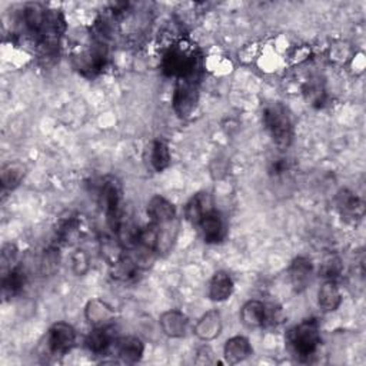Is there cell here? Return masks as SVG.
Returning <instances> with one entry per match:
<instances>
[{
  "instance_id": "cell-17",
  "label": "cell",
  "mask_w": 366,
  "mask_h": 366,
  "mask_svg": "<svg viewBox=\"0 0 366 366\" xmlns=\"http://www.w3.org/2000/svg\"><path fill=\"white\" fill-rule=\"evenodd\" d=\"M233 292V281L225 270H218L209 282V298L214 302H225Z\"/></svg>"
},
{
  "instance_id": "cell-12",
  "label": "cell",
  "mask_w": 366,
  "mask_h": 366,
  "mask_svg": "<svg viewBox=\"0 0 366 366\" xmlns=\"http://www.w3.org/2000/svg\"><path fill=\"white\" fill-rule=\"evenodd\" d=\"M112 278L119 282H132L138 278L139 272L143 269L140 262L136 259L135 255H123L116 263L112 266Z\"/></svg>"
},
{
  "instance_id": "cell-21",
  "label": "cell",
  "mask_w": 366,
  "mask_h": 366,
  "mask_svg": "<svg viewBox=\"0 0 366 366\" xmlns=\"http://www.w3.org/2000/svg\"><path fill=\"white\" fill-rule=\"evenodd\" d=\"M336 202L342 216L346 219H360L363 216V204L353 192L342 189L338 194Z\"/></svg>"
},
{
  "instance_id": "cell-9",
  "label": "cell",
  "mask_w": 366,
  "mask_h": 366,
  "mask_svg": "<svg viewBox=\"0 0 366 366\" xmlns=\"http://www.w3.org/2000/svg\"><path fill=\"white\" fill-rule=\"evenodd\" d=\"M148 215L150 218V222L159 226L177 222L173 204L160 195L150 198V201L148 202Z\"/></svg>"
},
{
  "instance_id": "cell-33",
  "label": "cell",
  "mask_w": 366,
  "mask_h": 366,
  "mask_svg": "<svg viewBox=\"0 0 366 366\" xmlns=\"http://www.w3.org/2000/svg\"><path fill=\"white\" fill-rule=\"evenodd\" d=\"M288 170V162L287 159H277L274 162H272L270 167H269V173L272 176H281Z\"/></svg>"
},
{
  "instance_id": "cell-24",
  "label": "cell",
  "mask_w": 366,
  "mask_h": 366,
  "mask_svg": "<svg viewBox=\"0 0 366 366\" xmlns=\"http://www.w3.org/2000/svg\"><path fill=\"white\" fill-rule=\"evenodd\" d=\"M25 166L19 162H11L6 163L0 172V180H2V188L4 191H13L16 189L23 177H25Z\"/></svg>"
},
{
  "instance_id": "cell-13",
  "label": "cell",
  "mask_w": 366,
  "mask_h": 366,
  "mask_svg": "<svg viewBox=\"0 0 366 366\" xmlns=\"http://www.w3.org/2000/svg\"><path fill=\"white\" fill-rule=\"evenodd\" d=\"M106 62V52L102 48H94L92 50L83 52L76 57V67L84 74L94 76L104 69Z\"/></svg>"
},
{
  "instance_id": "cell-26",
  "label": "cell",
  "mask_w": 366,
  "mask_h": 366,
  "mask_svg": "<svg viewBox=\"0 0 366 366\" xmlns=\"http://www.w3.org/2000/svg\"><path fill=\"white\" fill-rule=\"evenodd\" d=\"M123 246L118 239H112V238H105L102 239V245H101V252H102V257L112 266L113 263H116L125 253H123Z\"/></svg>"
},
{
  "instance_id": "cell-32",
  "label": "cell",
  "mask_w": 366,
  "mask_h": 366,
  "mask_svg": "<svg viewBox=\"0 0 366 366\" xmlns=\"http://www.w3.org/2000/svg\"><path fill=\"white\" fill-rule=\"evenodd\" d=\"M16 255H18V249L15 245L9 243L2 250V267H4V273L8 272L9 269H12V263L16 260Z\"/></svg>"
},
{
  "instance_id": "cell-11",
  "label": "cell",
  "mask_w": 366,
  "mask_h": 366,
  "mask_svg": "<svg viewBox=\"0 0 366 366\" xmlns=\"http://www.w3.org/2000/svg\"><path fill=\"white\" fill-rule=\"evenodd\" d=\"M223 323H222V315L219 311L212 309L208 311L196 323L195 326V335L205 342L216 339L222 332Z\"/></svg>"
},
{
  "instance_id": "cell-22",
  "label": "cell",
  "mask_w": 366,
  "mask_h": 366,
  "mask_svg": "<svg viewBox=\"0 0 366 366\" xmlns=\"http://www.w3.org/2000/svg\"><path fill=\"white\" fill-rule=\"evenodd\" d=\"M112 343H113V332H112L111 325L102 326V328H95L86 338L87 349L96 355L106 352Z\"/></svg>"
},
{
  "instance_id": "cell-7",
  "label": "cell",
  "mask_w": 366,
  "mask_h": 366,
  "mask_svg": "<svg viewBox=\"0 0 366 366\" xmlns=\"http://www.w3.org/2000/svg\"><path fill=\"white\" fill-rule=\"evenodd\" d=\"M288 273H289V279L294 291L296 294L305 292L312 282V274H314L312 260L306 256L295 257L289 266Z\"/></svg>"
},
{
  "instance_id": "cell-8",
  "label": "cell",
  "mask_w": 366,
  "mask_h": 366,
  "mask_svg": "<svg viewBox=\"0 0 366 366\" xmlns=\"http://www.w3.org/2000/svg\"><path fill=\"white\" fill-rule=\"evenodd\" d=\"M116 316L115 309L102 299H90L84 306V318L94 328L109 326Z\"/></svg>"
},
{
  "instance_id": "cell-31",
  "label": "cell",
  "mask_w": 366,
  "mask_h": 366,
  "mask_svg": "<svg viewBox=\"0 0 366 366\" xmlns=\"http://www.w3.org/2000/svg\"><path fill=\"white\" fill-rule=\"evenodd\" d=\"M42 272L45 274H52L57 270L59 267V253L55 250V249H50L48 250L43 257H42Z\"/></svg>"
},
{
  "instance_id": "cell-14",
  "label": "cell",
  "mask_w": 366,
  "mask_h": 366,
  "mask_svg": "<svg viewBox=\"0 0 366 366\" xmlns=\"http://www.w3.org/2000/svg\"><path fill=\"white\" fill-rule=\"evenodd\" d=\"M202 235L205 242L208 243H218L225 236V223L219 212L215 209L211 211L204 216V219L199 223Z\"/></svg>"
},
{
  "instance_id": "cell-1",
  "label": "cell",
  "mask_w": 366,
  "mask_h": 366,
  "mask_svg": "<svg viewBox=\"0 0 366 366\" xmlns=\"http://www.w3.org/2000/svg\"><path fill=\"white\" fill-rule=\"evenodd\" d=\"M263 123L273 143L279 149H288L294 142V123L288 109L277 102L263 111Z\"/></svg>"
},
{
  "instance_id": "cell-3",
  "label": "cell",
  "mask_w": 366,
  "mask_h": 366,
  "mask_svg": "<svg viewBox=\"0 0 366 366\" xmlns=\"http://www.w3.org/2000/svg\"><path fill=\"white\" fill-rule=\"evenodd\" d=\"M198 57L195 52H189L187 49H170L162 63V69L165 74L173 76L177 79L195 77L198 72Z\"/></svg>"
},
{
  "instance_id": "cell-28",
  "label": "cell",
  "mask_w": 366,
  "mask_h": 366,
  "mask_svg": "<svg viewBox=\"0 0 366 366\" xmlns=\"http://www.w3.org/2000/svg\"><path fill=\"white\" fill-rule=\"evenodd\" d=\"M80 233V229H79V222L73 218H69L66 219L62 225H60V229L57 231V235L59 238L66 242V243H70L72 240L77 239Z\"/></svg>"
},
{
  "instance_id": "cell-25",
  "label": "cell",
  "mask_w": 366,
  "mask_h": 366,
  "mask_svg": "<svg viewBox=\"0 0 366 366\" xmlns=\"http://www.w3.org/2000/svg\"><path fill=\"white\" fill-rule=\"evenodd\" d=\"M150 165L156 172H163L170 165V150L163 140H155L150 146Z\"/></svg>"
},
{
  "instance_id": "cell-30",
  "label": "cell",
  "mask_w": 366,
  "mask_h": 366,
  "mask_svg": "<svg viewBox=\"0 0 366 366\" xmlns=\"http://www.w3.org/2000/svg\"><path fill=\"white\" fill-rule=\"evenodd\" d=\"M305 95H306V99L312 102V105L315 106H321L325 101V92L319 83H314V82L308 83L305 87Z\"/></svg>"
},
{
  "instance_id": "cell-29",
  "label": "cell",
  "mask_w": 366,
  "mask_h": 366,
  "mask_svg": "<svg viewBox=\"0 0 366 366\" xmlns=\"http://www.w3.org/2000/svg\"><path fill=\"white\" fill-rule=\"evenodd\" d=\"M89 256L84 250L82 249H77L73 256H72V267H73V272L77 274V277H83V274L87 273L89 270Z\"/></svg>"
},
{
  "instance_id": "cell-27",
  "label": "cell",
  "mask_w": 366,
  "mask_h": 366,
  "mask_svg": "<svg viewBox=\"0 0 366 366\" xmlns=\"http://www.w3.org/2000/svg\"><path fill=\"white\" fill-rule=\"evenodd\" d=\"M342 272V260L338 256H329L321 265V274L328 281H335Z\"/></svg>"
},
{
  "instance_id": "cell-2",
  "label": "cell",
  "mask_w": 366,
  "mask_h": 366,
  "mask_svg": "<svg viewBox=\"0 0 366 366\" xmlns=\"http://www.w3.org/2000/svg\"><path fill=\"white\" fill-rule=\"evenodd\" d=\"M288 345L298 357L301 359L311 357L321 345L318 321L306 319L302 323L292 328L288 333Z\"/></svg>"
},
{
  "instance_id": "cell-15",
  "label": "cell",
  "mask_w": 366,
  "mask_h": 366,
  "mask_svg": "<svg viewBox=\"0 0 366 366\" xmlns=\"http://www.w3.org/2000/svg\"><path fill=\"white\" fill-rule=\"evenodd\" d=\"M214 211V201L209 194H196L187 205V219L194 225L199 226L201 221L206 214Z\"/></svg>"
},
{
  "instance_id": "cell-4",
  "label": "cell",
  "mask_w": 366,
  "mask_h": 366,
  "mask_svg": "<svg viewBox=\"0 0 366 366\" xmlns=\"http://www.w3.org/2000/svg\"><path fill=\"white\" fill-rule=\"evenodd\" d=\"M101 202L106 215L109 228L116 233L123 218L122 212V187L115 177H106L101 189Z\"/></svg>"
},
{
  "instance_id": "cell-16",
  "label": "cell",
  "mask_w": 366,
  "mask_h": 366,
  "mask_svg": "<svg viewBox=\"0 0 366 366\" xmlns=\"http://www.w3.org/2000/svg\"><path fill=\"white\" fill-rule=\"evenodd\" d=\"M240 321L249 329L262 328L267 321L266 306L260 301H248L240 309Z\"/></svg>"
},
{
  "instance_id": "cell-10",
  "label": "cell",
  "mask_w": 366,
  "mask_h": 366,
  "mask_svg": "<svg viewBox=\"0 0 366 366\" xmlns=\"http://www.w3.org/2000/svg\"><path fill=\"white\" fill-rule=\"evenodd\" d=\"M159 323H160L162 332L166 336L177 339V338H183L187 335L189 321H188V316L183 312L176 311V309H170V311H166L160 315Z\"/></svg>"
},
{
  "instance_id": "cell-18",
  "label": "cell",
  "mask_w": 366,
  "mask_h": 366,
  "mask_svg": "<svg viewBox=\"0 0 366 366\" xmlns=\"http://www.w3.org/2000/svg\"><path fill=\"white\" fill-rule=\"evenodd\" d=\"M250 342L245 336H233L226 340L223 348V355L226 362L235 365L246 360L252 355Z\"/></svg>"
},
{
  "instance_id": "cell-5",
  "label": "cell",
  "mask_w": 366,
  "mask_h": 366,
  "mask_svg": "<svg viewBox=\"0 0 366 366\" xmlns=\"http://www.w3.org/2000/svg\"><path fill=\"white\" fill-rule=\"evenodd\" d=\"M195 77H185V79H177L174 94H173V108L174 112L182 116L187 118L189 116L198 104V86L194 80Z\"/></svg>"
},
{
  "instance_id": "cell-23",
  "label": "cell",
  "mask_w": 366,
  "mask_h": 366,
  "mask_svg": "<svg viewBox=\"0 0 366 366\" xmlns=\"http://www.w3.org/2000/svg\"><path fill=\"white\" fill-rule=\"evenodd\" d=\"M318 304L323 312H335L342 304V295L335 281H326L318 292Z\"/></svg>"
},
{
  "instance_id": "cell-19",
  "label": "cell",
  "mask_w": 366,
  "mask_h": 366,
  "mask_svg": "<svg viewBox=\"0 0 366 366\" xmlns=\"http://www.w3.org/2000/svg\"><path fill=\"white\" fill-rule=\"evenodd\" d=\"M118 355L128 363H135L142 359L145 352V345L138 336H123L116 340Z\"/></svg>"
},
{
  "instance_id": "cell-6",
  "label": "cell",
  "mask_w": 366,
  "mask_h": 366,
  "mask_svg": "<svg viewBox=\"0 0 366 366\" xmlns=\"http://www.w3.org/2000/svg\"><path fill=\"white\" fill-rule=\"evenodd\" d=\"M46 343L53 355H65L70 352L76 343V331L66 322H56L48 332Z\"/></svg>"
},
{
  "instance_id": "cell-20",
  "label": "cell",
  "mask_w": 366,
  "mask_h": 366,
  "mask_svg": "<svg viewBox=\"0 0 366 366\" xmlns=\"http://www.w3.org/2000/svg\"><path fill=\"white\" fill-rule=\"evenodd\" d=\"M26 285V273L22 266H13L8 272L4 273L2 279V289L5 298L16 296L22 292Z\"/></svg>"
}]
</instances>
